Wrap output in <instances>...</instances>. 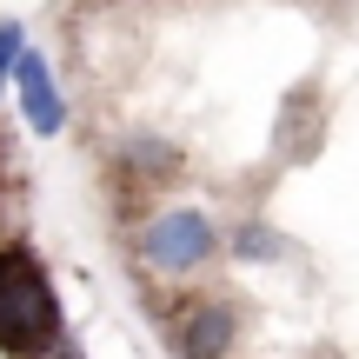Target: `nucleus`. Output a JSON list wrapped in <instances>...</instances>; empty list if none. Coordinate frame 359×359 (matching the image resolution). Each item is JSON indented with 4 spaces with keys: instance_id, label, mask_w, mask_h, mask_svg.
Segmentation results:
<instances>
[{
    "instance_id": "nucleus-7",
    "label": "nucleus",
    "mask_w": 359,
    "mask_h": 359,
    "mask_svg": "<svg viewBox=\"0 0 359 359\" xmlns=\"http://www.w3.org/2000/svg\"><path fill=\"white\" fill-rule=\"evenodd\" d=\"M47 359H60V353H47Z\"/></svg>"
},
{
    "instance_id": "nucleus-5",
    "label": "nucleus",
    "mask_w": 359,
    "mask_h": 359,
    "mask_svg": "<svg viewBox=\"0 0 359 359\" xmlns=\"http://www.w3.org/2000/svg\"><path fill=\"white\" fill-rule=\"evenodd\" d=\"M233 246H240L246 259H273V253H280V233H266V226H240V233H233Z\"/></svg>"
},
{
    "instance_id": "nucleus-2",
    "label": "nucleus",
    "mask_w": 359,
    "mask_h": 359,
    "mask_svg": "<svg viewBox=\"0 0 359 359\" xmlns=\"http://www.w3.org/2000/svg\"><path fill=\"white\" fill-rule=\"evenodd\" d=\"M213 253H219V233H213V219H206V206H160L140 226V266L167 273V280L200 273Z\"/></svg>"
},
{
    "instance_id": "nucleus-6",
    "label": "nucleus",
    "mask_w": 359,
    "mask_h": 359,
    "mask_svg": "<svg viewBox=\"0 0 359 359\" xmlns=\"http://www.w3.org/2000/svg\"><path fill=\"white\" fill-rule=\"evenodd\" d=\"M20 47H27V27H20V20H0V87H7L13 60H20Z\"/></svg>"
},
{
    "instance_id": "nucleus-1",
    "label": "nucleus",
    "mask_w": 359,
    "mask_h": 359,
    "mask_svg": "<svg viewBox=\"0 0 359 359\" xmlns=\"http://www.w3.org/2000/svg\"><path fill=\"white\" fill-rule=\"evenodd\" d=\"M60 346V299L27 246H0V353L47 359Z\"/></svg>"
},
{
    "instance_id": "nucleus-3",
    "label": "nucleus",
    "mask_w": 359,
    "mask_h": 359,
    "mask_svg": "<svg viewBox=\"0 0 359 359\" xmlns=\"http://www.w3.org/2000/svg\"><path fill=\"white\" fill-rule=\"evenodd\" d=\"M233 333H240V320H233L226 299H187L173 313V353L180 359H226Z\"/></svg>"
},
{
    "instance_id": "nucleus-4",
    "label": "nucleus",
    "mask_w": 359,
    "mask_h": 359,
    "mask_svg": "<svg viewBox=\"0 0 359 359\" xmlns=\"http://www.w3.org/2000/svg\"><path fill=\"white\" fill-rule=\"evenodd\" d=\"M13 87H20V114H27V127L40 133V140H53V133L67 127V107H60V87H53V74H47V60H40L34 47H20V60H13Z\"/></svg>"
}]
</instances>
